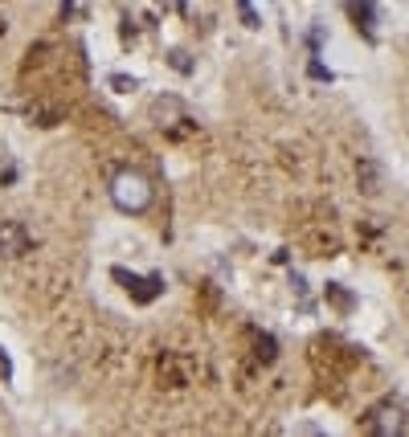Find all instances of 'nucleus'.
I'll return each instance as SVG.
<instances>
[{
    "label": "nucleus",
    "mask_w": 409,
    "mask_h": 437,
    "mask_svg": "<svg viewBox=\"0 0 409 437\" xmlns=\"http://www.w3.org/2000/svg\"><path fill=\"white\" fill-rule=\"evenodd\" d=\"M0 380H4V384L13 380V360H8V352H4V347H0Z\"/></svg>",
    "instance_id": "2eb2a0df"
},
{
    "label": "nucleus",
    "mask_w": 409,
    "mask_h": 437,
    "mask_svg": "<svg viewBox=\"0 0 409 437\" xmlns=\"http://www.w3.org/2000/svg\"><path fill=\"white\" fill-rule=\"evenodd\" d=\"M234 4H238V13H241V25H246V29H258V25H262V17L254 13V4H250V0H234Z\"/></svg>",
    "instance_id": "f8f14e48"
},
{
    "label": "nucleus",
    "mask_w": 409,
    "mask_h": 437,
    "mask_svg": "<svg viewBox=\"0 0 409 437\" xmlns=\"http://www.w3.org/2000/svg\"><path fill=\"white\" fill-rule=\"evenodd\" d=\"M33 245H37V233L17 217H4L0 221V258L4 262H17L25 254H33Z\"/></svg>",
    "instance_id": "7ed1b4c3"
},
{
    "label": "nucleus",
    "mask_w": 409,
    "mask_h": 437,
    "mask_svg": "<svg viewBox=\"0 0 409 437\" xmlns=\"http://www.w3.org/2000/svg\"><path fill=\"white\" fill-rule=\"evenodd\" d=\"M107 86H111V90H119V95H131V90H135V78H127V74H111V78H107Z\"/></svg>",
    "instance_id": "ddd939ff"
},
{
    "label": "nucleus",
    "mask_w": 409,
    "mask_h": 437,
    "mask_svg": "<svg viewBox=\"0 0 409 437\" xmlns=\"http://www.w3.org/2000/svg\"><path fill=\"white\" fill-rule=\"evenodd\" d=\"M111 200L127 217H144L147 209H152V200H156V188H152V180H147L144 172L119 168L111 176Z\"/></svg>",
    "instance_id": "f257e3e1"
},
{
    "label": "nucleus",
    "mask_w": 409,
    "mask_h": 437,
    "mask_svg": "<svg viewBox=\"0 0 409 437\" xmlns=\"http://www.w3.org/2000/svg\"><path fill=\"white\" fill-rule=\"evenodd\" d=\"M348 8H352V21H356V29H361L364 37L373 41V37H377V0H352Z\"/></svg>",
    "instance_id": "0eeeda50"
},
{
    "label": "nucleus",
    "mask_w": 409,
    "mask_h": 437,
    "mask_svg": "<svg viewBox=\"0 0 409 437\" xmlns=\"http://www.w3.org/2000/svg\"><path fill=\"white\" fill-rule=\"evenodd\" d=\"M254 360H262V364L279 360V340L270 331H254Z\"/></svg>",
    "instance_id": "9d476101"
},
{
    "label": "nucleus",
    "mask_w": 409,
    "mask_h": 437,
    "mask_svg": "<svg viewBox=\"0 0 409 437\" xmlns=\"http://www.w3.org/2000/svg\"><path fill=\"white\" fill-rule=\"evenodd\" d=\"M323 298H328V303L336 307L340 315H348V311L356 307V298H352V291H348V286H340V282H328V286H323Z\"/></svg>",
    "instance_id": "1a4fd4ad"
},
{
    "label": "nucleus",
    "mask_w": 409,
    "mask_h": 437,
    "mask_svg": "<svg viewBox=\"0 0 409 437\" xmlns=\"http://www.w3.org/2000/svg\"><path fill=\"white\" fill-rule=\"evenodd\" d=\"M307 74H311L315 82H332V78H336V74L328 70V66H323V62H311V66H307Z\"/></svg>",
    "instance_id": "4468645a"
},
{
    "label": "nucleus",
    "mask_w": 409,
    "mask_h": 437,
    "mask_svg": "<svg viewBox=\"0 0 409 437\" xmlns=\"http://www.w3.org/2000/svg\"><path fill=\"white\" fill-rule=\"evenodd\" d=\"M361 429L373 437H397L405 433V409L397 405V401H377V405H368L361 417Z\"/></svg>",
    "instance_id": "f03ea898"
},
{
    "label": "nucleus",
    "mask_w": 409,
    "mask_h": 437,
    "mask_svg": "<svg viewBox=\"0 0 409 437\" xmlns=\"http://www.w3.org/2000/svg\"><path fill=\"white\" fill-rule=\"evenodd\" d=\"M168 66L176 74H193V57H189L185 49H172V53H168Z\"/></svg>",
    "instance_id": "9b49d317"
},
{
    "label": "nucleus",
    "mask_w": 409,
    "mask_h": 437,
    "mask_svg": "<svg viewBox=\"0 0 409 437\" xmlns=\"http://www.w3.org/2000/svg\"><path fill=\"white\" fill-rule=\"evenodd\" d=\"M356 184H361L364 196H377L381 193V164L368 160V155H361V164H356Z\"/></svg>",
    "instance_id": "6e6552de"
},
{
    "label": "nucleus",
    "mask_w": 409,
    "mask_h": 437,
    "mask_svg": "<svg viewBox=\"0 0 409 437\" xmlns=\"http://www.w3.org/2000/svg\"><path fill=\"white\" fill-rule=\"evenodd\" d=\"M189 384H193V360L164 352L160 356V389H189Z\"/></svg>",
    "instance_id": "423d86ee"
},
{
    "label": "nucleus",
    "mask_w": 409,
    "mask_h": 437,
    "mask_svg": "<svg viewBox=\"0 0 409 437\" xmlns=\"http://www.w3.org/2000/svg\"><path fill=\"white\" fill-rule=\"evenodd\" d=\"M74 13V0H62V17H70Z\"/></svg>",
    "instance_id": "dca6fc26"
},
{
    "label": "nucleus",
    "mask_w": 409,
    "mask_h": 437,
    "mask_svg": "<svg viewBox=\"0 0 409 437\" xmlns=\"http://www.w3.org/2000/svg\"><path fill=\"white\" fill-rule=\"evenodd\" d=\"M111 278H115V282H119L123 291L131 294V298H135V303H140V307H147V303H156V298H160V294H164V278H160V274H131V270H123V266H115L111 270Z\"/></svg>",
    "instance_id": "20e7f679"
},
{
    "label": "nucleus",
    "mask_w": 409,
    "mask_h": 437,
    "mask_svg": "<svg viewBox=\"0 0 409 437\" xmlns=\"http://www.w3.org/2000/svg\"><path fill=\"white\" fill-rule=\"evenodd\" d=\"M152 123H156L160 131H168L172 139H180V127H176V123H193V119H189V111H185V102H180V98L164 95V98H156V102H152Z\"/></svg>",
    "instance_id": "39448f33"
}]
</instances>
